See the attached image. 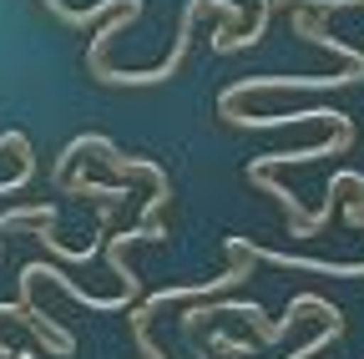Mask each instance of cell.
Returning a JSON list of instances; mask_svg holds the SVG:
<instances>
[{"mask_svg": "<svg viewBox=\"0 0 364 359\" xmlns=\"http://www.w3.org/2000/svg\"><path fill=\"white\" fill-rule=\"evenodd\" d=\"M203 11H218V16H223V31H233V26L243 21V11L233 6V0H188V6H182V21H177L172 56H167L162 66H147V71H117V66L102 61V66H91V76L107 81V86H152V81H172L177 66H182V56H188V36H193V26H198Z\"/></svg>", "mask_w": 364, "mask_h": 359, "instance_id": "obj_1", "label": "cell"}, {"mask_svg": "<svg viewBox=\"0 0 364 359\" xmlns=\"http://www.w3.org/2000/svg\"><path fill=\"white\" fill-rule=\"evenodd\" d=\"M36 223H56V203H26V208L0 213V233H31Z\"/></svg>", "mask_w": 364, "mask_h": 359, "instance_id": "obj_2", "label": "cell"}, {"mask_svg": "<svg viewBox=\"0 0 364 359\" xmlns=\"http://www.w3.org/2000/svg\"><path fill=\"white\" fill-rule=\"evenodd\" d=\"M61 193H71V198H102V203H122V198H132L122 183H91V177H66Z\"/></svg>", "mask_w": 364, "mask_h": 359, "instance_id": "obj_3", "label": "cell"}, {"mask_svg": "<svg viewBox=\"0 0 364 359\" xmlns=\"http://www.w3.org/2000/svg\"><path fill=\"white\" fill-rule=\"evenodd\" d=\"M339 334H344V314H339V319H329L324 329H318V334H314V339H309L304 349H294L289 359H314V354H324V349H329V344H334Z\"/></svg>", "mask_w": 364, "mask_h": 359, "instance_id": "obj_4", "label": "cell"}, {"mask_svg": "<svg viewBox=\"0 0 364 359\" xmlns=\"http://www.w3.org/2000/svg\"><path fill=\"white\" fill-rule=\"evenodd\" d=\"M344 223H349V228H364V203H359V198H349V208H344Z\"/></svg>", "mask_w": 364, "mask_h": 359, "instance_id": "obj_5", "label": "cell"}]
</instances>
